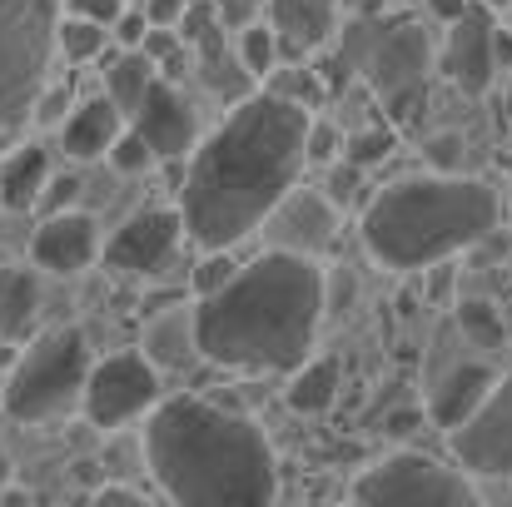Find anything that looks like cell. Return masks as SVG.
I'll use <instances>...</instances> for the list:
<instances>
[{"instance_id":"cell-1","label":"cell","mask_w":512,"mask_h":507,"mask_svg":"<svg viewBox=\"0 0 512 507\" xmlns=\"http://www.w3.org/2000/svg\"><path fill=\"white\" fill-rule=\"evenodd\" d=\"M309 125V105H294L274 90L239 95L234 110L189 150V174L179 189L184 234L199 249H234L249 239L309 165Z\"/></svg>"},{"instance_id":"cell-2","label":"cell","mask_w":512,"mask_h":507,"mask_svg":"<svg viewBox=\"0 0 512 507\" xmlns=\"http://www.w3.org/2000/svg\"><path fill=\"white\" fill-rule=\"evenodd\" d=\"M329 309L319 259L264 249L194 304V353L234 373H289L309 358Z\"/></svg>"},{"instance_id":"cell-3","label":"cell","mask_w":512,"mask_h":507,"mask_svg":"<svg viewBox=\"0 0 512 507\" xmlns=\"http://www.w3.org/2000/svg\"><path fill=\"white\" fill-rule=\"evenodd\" d=\"M145 458L170 503H274L279 463L264 428L209 398H160L145 423Z\"/></svg>"},{"instance_id":"cell-4","label":"cell","mask_w":512,"mask_h":507,"mask_svg":"<svg viewBox=\"0 0 512 507\" xmlns=\"http://www.w3.org/2000/svg\"><path fill=\"white\" fill-rule=\"evenodd\" d=\"M498 194L483 179L438 169V174H413L393 179L378 189L363 209V249L388 264V269H438L453 254L483 244L498 229Z\"/></svg>"},{"instance_id":"cell-5","label":"cell","mask_w":512,"mask_h":507,"mask_svg":"<svg viewBox=\"0 0 512 507\" xmlns=\"http://www.w3.org/2000/svg\"><path fill=\"white\" fill-rule=\"evenodd\" d=\"M60 0H0V150L25 130L55 55Z\"/></svg>"},{"instance_id":"cell-6","label":"cell","mask_w":512,"mask_h":507,"mask_svg":"<svg viewBox=\"0 0 512 507\" xmlns=\"http://www.w3.org/2000/svg\"><path fill=\"white\" fill-rule=\"evenodd\" d=\"M90 373V338L80 329H45L5 378V413L15 423H50L80 403Z\"/></svg>"},{"instance_id":"cell-7","label":"cell","mask_w":512,"mask_h":507,"mask_svg":"<svg viewBox=\"0 0 512 507\" xmlns=\"http://www.w3.org/2000/svg\"><path fill=\"white\" fill-rule=\"evenodd\" d=\"M473 478L463 468H448L433 453H393L373 463L353 483V503L383 507V503H423V507H463L473 503Z\"/></svg>"},{"instance_id":"cell-8","label":"cell","mask_w":512,"mask_h":507,"mask_svg":"<svg viewBox=\"0 0 512 507\" xmlns=\"http://www.w3.org/2000/svg\"><path fill=\"white\" fill-rule=\"evenodd\" d=\"M80 403L95 428H125L160 403V368L145 353H110L100 363L90 358Z\"/></svg>"},{"instance_id":"cell-9","label":"cell","mask_w":512,"mask_h":507,"mask_svg":"<svg viewBox=\"0 0 512 507\" xmlns=\"http://www.w3.org/2000/svg\"><path fill=\"white\" fill-rule=\"evenodd\" d=\"M453 458L463 463L468 478L512 483V373L493 378V388L473 408V418L453 428Z\"/></svg>"},{"instance_id":"cell-10","label":"cell","mask_w":512,"mask_h":507,"mask_svg":"<svg viewBox=\"0 0 512 507\" xmlns=\"http://www.w3.org/2000/svg\"><path fill=\"white\" fill-rule=\"evenodd\" d=\"M438 65L463 95H483L498 80V70H503L498 65V20L483 0L478 5L468 0L463 15L448 20V40L438 50Z\"/></svg>"},{"instance_id":"cell-11","label":"cell","mask_w":512,"mask_h":507,"mask_svg":"<svg viewBox=\"0 0 512 507\" xmlns=\"http://www.w3.org/2000/svg\"><path fill=\"white\" fill-rule=\"evenodd\" d=\"M130 130L145 140V150L155 160H184L199 140V120L189 110V100L174 90V80L155 75L140 95V105L130 110Z\"/></svg>"},{"instance_id":"cell-12","label":"cell","mask_w":512,"mask_h":507,"mask_svg":"<svg viewBox=\"0 0 512 507\" xmlns=\"http://www.w3.org/2000/svg\"><path fill=\"white\" fill-rule=\"evenodd\" d=\"M264 224H269V249L319 259L339 234V209L319 189H284V199L264 214Z\"/></svg>"},{"instance_id":"cell-13","label":"cell","mask_w":512,"mask_h":507,"mask_svg":"<svg viewBox=\"0 0 512 507\" xmlns=\"http://www.w3.org/2000/svg\"><path fill=\"white\" fill-rule=\"evenodd\" d=\"M184 234L179 209H135L105 244V269L115 274H155L165 259L174 254Z\"/></svg>"},{"instance_id":"cell-14","label":"cell","mask_w":512,"mask_h":507,"mask_svg":"<svg viewBox=\"0 0 512 507\" xmlns=\"http://www.w3.org/2000/svg\"><path fill=\"white\" fill-rule=\"evenodd\" d=\"M30 259L45 274H80V269H90L100 259L95 219L75 214V209H50L45 224L35 229V239H30Z\"/></svg>"},{"instance_id":"cell-15","label":"cell","mask_w":512,"mask_h":507,"mask_svg":"<svg viewBox=\"0 0 512 507\" xmlns=\"http://www.w3.org/2000/svg\"><path fill=\"white\" fill-rule=\"evenodd\" d=\"M428 75V40L418 25H398L383 30L368 50V80L378 85V95L388 100H408Z\"/></svg>"},{"instance_id":"cell-16","label":"cell","mask_w":512,"mask_h":507,"mask_svg":"<svg viewBox=\"0 0 512 507\" xmlns=\"http://www.w3.org/2000/svg\"><path fill=\"white\" fill-rule=\"evenodd\" d=\"M264 10L284 55H309L339 30V0H264Z\"/></svg>"},{"instance_id":"cell-17","label":"cell","mask_w":512,"mask_h":507,"mask_svg":"<svg viewBox=\"0 0 512 507\" xmlns=\"http://www.w3.org/2000/svg\"><path fill=\"white\" fill-rule=\"evenodd\" d=\"M120 130H125V115L115 110V100L110 95H95V100H80L60 120V150L70 160H100L115 145Z\"/></svg>"},{"instance_id":"cell-18","label":"cell","mask_w":512,"mask_h":507,"mask_svg":"<svg viewBox=\"0 0 512 507\" xmlns=\"http://www.w3.org/2000/svg\"><path fill=\"white\" fill-rule=\"evenodd\" d=\"M493 368L488 363H458V368H448L443 373V383L433 388V403H428V418L438 423V428H458V423H468L473 418V408L488 398V388H493Z\"/></svg>"},{"instance_id":"cell-19","label":"cell","mask_w":512,"mask_h":507,"mask_svg":"<svg viewBox=\"0 0 512 507\" xmlns=\"http://www.w3.org/2000/svg\"><path fill=\"white\" fill-rule=\"evenodd\" d=\"M40 324V279L35 269H0V338L20 343Z\"/></svg>"},{"instance_id":"cell-20","label":"cell","mask_w":512,"mask_h":507,"mask_svg":"<svg viewBox=\"0 0 512 507\" xmlns=\"http://www.w3.org/2000/svg\"><path fill=\"white\" fill-rule=\"evenodd\" d=\"M194 50H199V75H204V85L214 90V95H224V100H239V95H249V85H254V75L239 65V55L224 45V25H214V30H204L199 40H194Z\"/></svg>"},{"instance_id":"cell-21","label":"cell","mask_w":512,"mask_h":507,"mask_svg":"<svg viewBox=\"0 0 512 507\" xmlns=\"http://www.w3.org/2000/svg\"><path fill=\"white\" fill-rule=\"evenodd\" d=\"M45 179H50V155H45L40 145H20V150L0 165V204L15 209V214L35 209Z\"/></svg>"},{"instance_id":"cell-22","label":"cell","mask_w":512,"mask_h":507,"mask_svg":"<svg viewBox=\"0 0 512 507\" xmlns=\"http://www.w3.org/2000/svg\"><path fill=\"white\" fill-rule=\"evenodd\" d=\"M145 358L155 368H184L194 358V309H170L150 319L145 329Z\"/></svg>"},{"instance_id":"cell-23","label":"cell","mask_w":512,"mask_h":507,"mask_svg":"<svg viewBox=\"0 0 512 507\" xmlns=\"http://www.w3.org/2000/svg\"><path fill=\"white\" fill-rule=\"evenodd\" d=\"M339 398V363L334 358H304L289 368V408L294 413H324Z\"/></svg>"},{"instance_id":"cell-24","label":"cell","mask_w":512,"mask_h":507,"mask_svg":"<svg viewBox=\"0 0 512 507\" xmlns=\"http://www.w3.org/2000/svg\"><path fill=\"white\" fill-rule=\"evenodd\" d=\"M160 70H155V60L135 45V50H125L115 65H110V75H105V95L115 100V110L130 120V110L140 105V95H145V85L155 80Z\"/></svg>"},{"instance_id":"cell-25","label":"cell","mask_w":512,"mask_h":507,"mask_svg":"<svg viewBox=\"0 0 512 507\" xmlns=\"http://www.w3.org/2000/svg\"><path fill=\"white\" fill-rule=\"evenodd\" d=\"M234 55H239V65H244L254 80H269V70H279V60H284L279 35H274V25H269L264 15H254L249 25H239V45H234Z\"/></svg>"},{"instance_id":"cell-26","label":"cell","mask_w":512,"mask_h":507,"mask_svg":"<svg viewBox=\"0 0 512 507\" xmlns=\"http://www.w3.org/2000/svg\"><path fill=\"white\" fill-rule=\"evenodd\" d=\"M105 40H110V30L85 20V15H65L55 25V50H65L75 65H90L95 55H105Z\"/></svg>"},{"instance_id":"cell-27","label":"cell","mask_w":512,"mask_h":507,"mask_svg":"<svg viewBox=\"0 0 512 507\" xmlns=\"http://www.w3.org/2000/svg\"><path fill=\"white\" fill-rule=\"evenodd\" d=\"M388 150H393V135H388V130H358V135H348L343 160L353 169H368V165H378Z\"/></svg>"},{"instance_id":"cell-28","label":"cell","mask_w":512,"mask_h":507,"mask_svg":"<svg viewBox=\"0 0 512 507\" xmlns=\"http://www.w3.org/2000/svg\"><path fill=\"white\" fill-rule=\"evenodd\" d=\"M234 269H239V264H234V254H229V249H204V259H199V269H194V294L219 289Z\"/></svg>"},{"instance_id":"cell-29","label":"cell","mask_w":512,"mask_h":507,"mask_svg":"<svg viewBox=\"0 0 512 507\" xmlns=\"http://www.w3.org/2000/svg\"><path fill=\"white\" fill-rule=\"evenodd\" d=\"M105 155L115 160V169H125V174H135V169H145V165H150V160H155V155L145 150V140H140V135H135L130 125H125L120 135H115V145H110Z\"/></svg>"},{"instance_id":"cell-30","label":"cell","mask_w":512,"mask_h":507,"mask_svg":"<svg viewBox=\"0 0 512 507\" xmlns=\"http://www.w3.org/2000/svg\"><path fill=\"white\" fill-rule=\"evenodd\" d=\"M458 319H463V329L478 338V343H503V324H498V314L488 304H463Z\"/></svg>"},{"instance_id":"cell-31","label":"cell","mask_w":512,"mask_h":507,"mask_svg":"<svg viewBox=\"0 0 512 507\" xmlns=\"http://www.w3.org/2000/svg\"><path fill=\"white\" fill-rule=\"evenodd\" d=\"M269 90L274 95H284V100H294V105H314L324 90H319V80H314V70H299V75H289V80H279V75H269Z\"/></svg>"},{"instance_id":"cell-32","label":"cell","mask_w":512,"mask_h":507,"mask_svg":"<svg viewBox=\"0 0 512 507\" xmlns=\"http://www.w3.org/2000/svg\"><path fill=\"white\" fill-rule=\"evenodd\" d=\"M65 110H70V90H65V85H50V90H40V95H35L30 120H35V125H60V120H65Z\"/></svg>"},{"instance_id":"cell-33","label":"cell","mask_w":512,"mask_h":507,"mask_svg":"<svg viewBox=\"0 0 512 507\" xmlns=\"http://www.w3.org/2000/svg\"><path fill=\"white\" fill-rule=\"evenodd\" d=\"M209 10L219 15V25L239 30V25H249L254 15H264V0H209Z\"/></svg>"},{"instance_id":"cell-34","label":"cell","mask_w":512,"mask_h":507,"mask_svg":"<svg viewBox=\"0 0 512 507\" xmlns=\"http://www.w3.org/2000/svg\"><path fill=\"white\" fill-rule=\"evenodd\" d=\"M145 30H150V20H145V10H130V5H125V10L115 15V25H110V35H115V40H120L125 50H135V45L145 40Z\"/></svg>"},{"instance_id":"cell-35","label":"cell","mask_w":512,"mask_h":507,"mask_svg":"<svg viewBox=\"0 0 512 507\" xmlns=\"http://www.w3.org/2000/svg\"><path fill=\"white\" fill-rule=\"evenodd\" d=\"M125 10V0H70V15H85V20H95V25H115V15Z\"/></svg>"},{"instance_id":"cell-36","label":"cell","mask_w":512,"mask_h":507,"mask_svg":"<svg viewBox=\"0 0 512 507\" xmlns=\"http://www.w3.org/2000/svg\"><path fill=\"white\" fill-rule=\"evenodd\" d=\"M140 10H145V20H150V25H170V30H174V20H179L184 0H145Z\"/></svg>"},{"instance_id":"cell-37","label":"cell","mask_w":512,"mask_h":507,"mask_svg":"<svg viewBox=\"0 0 512 507\" xmlns=\"http://www.w3.org/2000/svg\"><path fill=\"white\" fill-rule=\"evenodd\" d=\"M95 503L110 507V503H145V498H140L135 488H100V493H95Z\"/></svg>"},{"instance_id":"cell-38","label":"cell","mask_w":512,"mask_h":507,"mask_svg":"<svg viewBox=\"0 0 512 507\" xmlns=\"http://www.w3.org/2000/svg\"><path fill=\"white\" fill-rule=\"evenodd\" d=\"M453 155H458V140H453V135H443V140L433 145V165L448 169V165H453Z\"/></svg>"},{"instance_id":"cell-39","label":"cell","mask_w":512,"mask_h":507,"mask_svg":"<svg viewBox=\"0 0 512 507\" xmlns=\"http://www.w3.org/2000/svg\"><path fill=\"white\" fill-rule=\"evenodd\" d=\"M463 5H468V0H433V15H438V20L448 25L453 15H463Z\"/></svg>"},{"instance_id":"cell-40","label":"cell","mask_w":512,"mask_h":507,"mask_svg":"<svg viewBox=\"0 0 512 507\" xmlns=\"http://www.w3.org/2000/svg\"><path fill=\"white\" fill-rule=\"evenodd\" d=\"M5 483H10V458H5V448H0V493H5Z\"/></svg>"},{"instance_id":"cell-41","label":"cell","mask_w":512,"mask_h":507,"mask_svg":"<svg viewBox=\"0 0 512 507\" xmlns=\"http://www.w3.org/2000/svg\"><path fill=\"white\" fill-rule=\"evenodd\" d=\"M483 5H488V10H493V15H498V10H508L512 0H483Z\"/></svg>"},{"instance_id":"cell-42","label":"cell","mask_w":512,"mask_h":507,"mask_svg":"<svg viewBox=\"0 0 512 507\" xmlns=\"http://www.w3.org/2000/svg\"><path fill=\"white\" fill-rule=\"evenodd\" d=\"M508 115H512V85H508Z\"/></svg>"},{"instance_id":"cell-43","label":"cell","mask_w":512,"mask_h":507,"mask_svg":"<svg viewBox=\"0 0 512 507\" xmlns=\"http://www.w3.org/2000/svg\"><path fill=\"white\" fill-rule=\"evenodd\" d=\"M508 10H512V5H508Z\"/></svg>"}]
</instances>
